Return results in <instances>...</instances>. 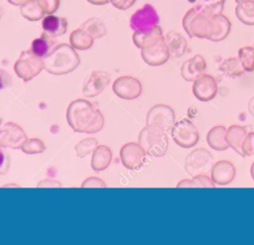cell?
<instances>
[{
  "instance_id": "cell-1",
  "label": "cell",
  "mask_w": 254,
  "mask_h": 245,
  "mask_svg": "<svg viewBox=\"0 0 254 245\" xmlns=\"http://www.w3.org/2000/svg\"><path fill=\"white\" fill-rule=\"evenodd\" d=\"M66 120L71 129L78 133H96L104 124L100 111L89 101L75 99L71 101L66 109Z\"/></svg>"
},
{
  "instance_id": "cell-2",
  "label": "cell",
  "mask_w": 254,
  "mask_h": 245,
  "mask_svg": "<svg viewBox=\"0 0 254 245\" xmlns=\"http://www.w3.org/2000/svg\"><path fill=\"white\" fill-rule=\"evenodd\" d=\"M225 0L209 5H196L190 9L183 18V27L190 37L206 39L209 20L214 14L222 12Z\"/></svg>"
},
{
  "instance_id": "cell-3",
  "label": "cell",
  "mask_w": 254,
  "mask_h": 245,
  "mask_svg": "<svg viewBox=\"0 0 254 245\" xmlns=\"http://www.w3.org/2000/svg\"><path fill=\"white\" fill-rule=\"evenodd\" d=\"M79 62L75 49L67 44H59L44 58V68L51 74L62 75L74 70Z\"/></svg>"
},
{
  "instance_id": "cell-4",
  "label": "cell",
  "mask_w": 254,
  "mask_h": 245,
  "mask_svg": "<svg viewBox=\"0 0 254 245\" xmlns=\"http://www.w3.org/2000/svg\"><path fill=\"white\" fill-rule=\"evenodd\" d=\"M138 142L146 154L152 157H163L168 150L167 133L152 130L147 126L140 131Z\"/></svg>"
},
{
  "instance_id": "cell-5",
  "label": "cell",
  "mask_w": 254,
  "mask_h": 245,
  "mask_svg": "<svg viewBox=\"0 0 254 245\" xmlns=\"http://www.w3.org/2000/svg\"><path fill=\"white\" fill-rule=\"evenodd\" d=\"M175 124V112L166 104H156L146 116V126L152 130L167 133Z\"/></svg>"
},
{
  "instance_id": "cell-6",
  "label": "cell",
  "mask_w": 254,
  "mask_h": 245,
  "mask_svg": "<svg viewBox=\"0 0 254 245\" xmlns=\"http://www.w3.org/2000/svg\"><path fill=\"white\" fill-rule=\"evenodd\" d=\"M44 68V60L36 56L31 50L23 51L14 64V70L18 77L29 81L37 76Z\"/></svg>"
},
{
  "instance_id": "cell-7",
  "label": "cell",
  "mask_w": 254,
  "mask_h": 245,
  "mask_svg": "<svg viewBox=\"0 0 254 245\" xmlns=\"http://www.w3.org/2000/svg\"><path fill=\"white\" fill-rule=\"evenodd\" d=\"M213 166V159L206 149L197 148L188 154L185 160V170L190 177L207 175Z\"/></svg>"
},
{
  "instance_id": "cell-8",
  "label": "cell",
  "mask_w": 254,
  "mask_h": 245,
  "mask_svg": "<svg viewBox=\"0 0 254 245\" xmlns=\"http://www.w3.org/2000/svg\"><path fill=\"white\" fill-rule=\"evenodd\" d=\"M171 135L178 146L186 149L193 147L199 139L196 127L190 120L186 118L179 120L173 125Z\"/></svg>"
},
{
  "instance_id": "cell-9",
  "label": "cell",
  "mask_w": 254,
  "mask_h": 245,
  "mask_svg": "<svg viewBox=\"0 0 254 245\" xmlns=\"http://www.w3.org/2000/svg\"><path fill=\"white\" fill-rule=\"evenodd\" d=\"M27 136L23 129L12 122H7L0 127V146L2 148L21 149Z\"/></svg>"
},
{
  "instance_id": "cell-10",
  "label": "cell",
  "mask_w": 254,
  "mask_h": 245,
  "mask_svg": "<svg viewBox=\"0 0 254 245\" xmlns=\"http://www.w3.org/2000/svg\"><path fill=\"white\" fill-rule=\"evenodd\" d=\"M113 92L120 98L125 100H132L142 92L141 82L133 76H120L113 82Z\"/></svg>"
},
{
  "instance_id": "cell-11",
  "label": "cell",
  "mask_w": 254,
  "mask_h": 245,
  "mask_svg": "<svg viewBox=\"0 0 254 245\" xmlns=\"http://www.w3.org/2000/svg\"><path fill=\"white\" fill-rule=\"evenodd\" d=\"M146 152L137 143H127L120 150V159L122 164L129 170H139L145 161Z\"/></svg>"
},
{
  "instance_id": "cell-12",
  "label": "cell",
  "mask_w": 254,
  "mask_h": 245,
  "mask_svg": "<svg viewBox=\"0 0 254 245\" xmlns=\"http://www.w3.org/2000/svg\"><path fill=\"white\" fill-rule=\"evenodd\" d=\"M159 20V15L155 8L150 4H146L131 16L130 27L134 31L144 30L158 25Z\"/></svg>"
},
{
  "instance_id": "cell-13",
  "label": "cell",
  "mask_w": 254,
  "mask_h": 245,
  "mask_svg": "<svg viewBox=\"0 0 254 245\" xmlns=\"http://www.w3.org/2000/svg\"><path fill=\"white\" fill-rule=\"evenodd\" d=\"M192 93L199 101H209L217 93V83L209 74L202 73L193 80Z\"/></svg>"
},
{
  "instance_id": "cell-14",
  "label": "cell",
  "mask_w": 254,
  "mask_h": 245,
  "mask_svg": "<svg viewBox=\"0 0 254 245\" xmlns=\"http://www.w3.org/2000/svg\"><path fill=\"white\" fill-rule=\"evenodd\" d=\"M141 56L143 61L152 66H158L164 64L170 58V52L165 42V38L160 39L155 45L142 49Z\"/></svg>"
},
{
  "instance_id": "cell-15",
  "label": "cell",
  "mask_w": 254,
  "mask_h": 245,
  "mask_svg": "<svg viewBox=\"0 0 254 245\" xmlns=\"http://www.w3.org/2000/svg\"><path fill=\"white\" fill-rule=\"evenodd\" d=\"M110 81V75L105 71H92L86 78L82 93L86 97H94L100 94Z\"/></svg>"
},
{
  "instance_id": "cell-16",
  "label": "cell",
  "mask_w": 254,
  "mask_h": 245,
  "mask_svg": "<svg viewBox=\"0 0 254 245\" xmlns=\"http://www.w3.org/2000/svg\"><path fill=\"white\" fill-rule=\"evenodd\" d=\"M230 29L231 24L222 13L214 14L209 20V29L206 39L211 42H220L228 36Z\"/></svg>"
},
{
  "instance_id": "cell-17",
  "label": "cell",
  "mask_w": 254,
  "mask_h": 245,
  "mask_svg": "<svg viewBox=\"0 0 254 245\" xmlns=\"http://www.w3.org/2000/svg\"><path fill=\"white\" fill-rule=\"evenodd\" d=\"M235 177V168L229 161H218L213 164L210 171V178L215 184L225 185L230 184Z\"/></svg>"
},
{
  "instance_id": "cell-18",
  "label": "cell",
  "mask_w": 254,
  "mask_h": 245,
  "mask_svg": "<svg viewBox=\"0 0 254 245\" xmlns=\"http://www.w3.org/2000/svg\"><path fill=\"white\" fill-rule=\"evenodd\" d=\"M163 37L162 29L160 26L156 25L148 29L135 31L132 38L134 45L142 50L155 45Z\"/></svg>"
},
{
  "instance_id": "cell-19",
  "label": "cell",
  "mask_w": 254,
  "mask_h": 245,
  "mask_svg": "<svg viewBox=\"0 0 254 245\" xmlns=\"http://www.w3.org/2000/svg\"><path fill=\"white\" fill-rule=\"evenodd\" d=\"M205 68V60L200 55H195L183 63L181 67V75L186 81H193L203 73Z\"/></svg>"
},
{
  "instance_id": "cell-20",
  "label": "cell",
  "mask_w": 254,
  "mask_h": 245,
  "mask_svg": "<svg viewBox=\"0 0 254 245\" xmlns=\"http://www.w3.org/2000/svg\"><path fill=\"white\" fill-rule=\"evenodd\" d=\"M42 27L51 37L63 36L67 30V21L63 17H58L53 14L43 18Z\"/></svg>"
},
{
  "instance_id": "cell-21",
  "label": "cell",
  "mask_w": 254,
  "mask_h": 245,
  "mask_svg": "<svg viewBox=\"0 0 254 245\" xmlns=\"http://www.w3.org/2000/svg\"><path fill=\"white\" fill-rule=\"evenodd\" d=\"M112 159V154L110 149L105 145H99L97 146L92 154L91 158V168L94 172L99 173L103 170H105Z\"/></svg>"
},
{
  "instance_id": "cell-22",
  "label": "cell",
  "mask_w": 254,
  "mask_h": 245,
  "mask_svg": "<svg viewBox=\"0 0 254 245\" xmlns=\"http://www.w3.org/2000/svg\"><path fill=\"white\" fill-rule=\"evenodd\" d=\"M164 38L171 57L179 58L184 55L187 49V41L180 33L176 31H170Z\"/></svg>"
},
{
  "instance_id": "cell-23",
  "label": "cell",
  "mask_w": 254,
  "mask_h": 245,
  "mask_svg": "<svg viewBox=\"0 0 254 245\" xmlns=\"http://www.w3.org/2000/svg\"><path fill=\"white\" fill-rule=\"evenodd\" d=\"M225 134V127L221 125L212 127L206 135V141L208 146L215 151H225L226 149H228L229 146L226 142Z\"/></svg>"
},
{
  "instance_id": "cell-24",
  "label": "cell",
  "mask_w": 254,
  "mask_h": 245,
  "mask_svg": "<svg viewBox=\"0 0 254 245\" xmlns=\"http://www.w3.org/2000/svg\"><path fill=\"white\" fill-rule=\"evenodd\" d=\"M246 135H247V130L245 127H242V126L232 125L226 130L225 139L228 146L231 149H233L236 153H238V155L240 156H242L241 145Z\"/></svg>"
},
{
  "instance_id": "cell-25",
  "label": "cell",
  "mask_w": 254,
  "mask_h": 245,
  "mask_svg": "<svg viewBox=\"0 0 254 245\" xmlns=\"http://www.w3.org/2000/svg\"><path fill=\"white\" fill-rule=\"evenodd\" d=\"M237 19L244 25L254 26V0H242L235 7Z\"/></svg>"
},
{
  "instance_id": "cell-26",
  "label": "cell",
  "mask_w": 254,
  "mask_h": 245,
  "mask_svg": "<svg viewBox=\"0 0 254 245\" xmlns=\"http://www.w3.org/2000/svg\"><path fill=\"white\" fill-rule=\"evenodd\" d=\"M93 38L81 28L76 29L70 33L69 36V43L70 46L79 51L88 50L93 45Z\"/></svg>"
},
{
  "instance_id": "cell-27",
  "label": "cell",
  "mask_w": 254,
  "mask_h": 245,
  "mask_svg": "<svg viewBox=\"0 0 254 245\" xmlns=\"http://www.w3.org/2000/svg\"><path fill=\"white\" fill-rule=\"evenodd\" d=\"M55 42L52 40V37L44 32L39 38L35 39L31 45V51L38 57H46L47 54L51 51V48L54 46Z\"/></svg>"
},
{
  "instance_id": "cell-28",
  "label": "cell",
  "mask_w": 254,
  "mask_h": 245,
  "mask_svg": "<svg viewBox=\"0 0 254 245\" xmlns=\"http://www.w3.org/2000/svg\"><path fill=\"white\" fill-rule=\"evenodd\" d=\"M80 28L82 30L86 31L93 39L102 38L107 33V30H106V27H105L104 23L96 17H92V18L87 19L84 23H82L80 25Z\"/></svg>"
},
{
  "instance_id": "cell-29",
  "label": "cell",
  "mask_w": 254,
  "mask_h": 245,
  "mask_svg": "<svg viewBox=\"0 0 254 245\" xmlns=\"http://www.w3.org/2000/svg\"><path fill=\"white\" fill-rule=\"evenodd\" d=\"M21 15L29 21H39L44 18V11L40 7L38 0H28L20 8Z\"/></svg>"
},
{
  "instance_id": "cell-30",
  "label": "cell",
  "mask_w": 254,
  "mask_h": 245,
  "mask_svg": "<svg viewBox=\"0 0 254 245\" xmlns=\"http://www.w3.org/2000/svg\"><path fill=\"white\" fill-rule=\"evenodd\" d=\"M219 69L221 72H223L227 76H240L242 75L243 71H245L242 67V64L240 61L236 58H230L224 60L220 65Z\"/></svg>"
},
{
  "instance_id": "cell-31",
  "label": "cell",
  "mask_w": 254,
  "mask_h": 245,
  "mask_svg": "<svg viewBox=\"0 0 254 245\" xmlns=\"http://www.w3.org/2000/svg\"><path fill=\"white\" fill-rule=\"evenodd\" d=\"M214 183L207 175H197L191 180H183L178 183L177 187H214Z\"/></svg>"
},
{
  "instance_id": "cell-32",
  "label": "cell",
  "mask_w": 254,
  "mask_h": 245,
  "mask_svg": "<svg viewBox=\"0 0 254 245\" xmlns=\"http://www.w3.org/2000/svg\"><path fill=\"white\" fill-rule=\"evenodd\" d=\"M238 58L245 71L254 70V48L243 47L238 51Z\"/></svg>"
},
{
  "instance_id": "cell-33",
  "label": "cell",
  "mask_w": 254,
  "mask_h": 245,
  "mask_svg": "<svg viewBox=\"0 0 254 245\" xmlns=\"http://www.w3.org/2000/svg\"><path fill=\"white\" fill-rule=\"evenodd\" d=\"M97 147V141L94 138H85L79 141L74 146V151L79 158H84L89 155Z\"/></svg>"
},
{
  "instance_id": "cell-34",
  "label": "cell",
  "mask_w": 254,
  "mask_h": 245,
  "mask_svg": "<svg viewBox=\"0 0 254 245\" xmlns=\"http://www.w3.org/2000/svg\"><path fill=\"white\" fill-rule=\"evenodd\" d=\"M22 151L28 155L43 153L46 149L45 144L38 138H30L25 141L22 146Z\"/></svg>"
},
{
  "instance_id": "cell-35",
  "label": "cell",
  "mask_w": 254,
  "mask_h": 245,
  "mask_svg": "<svg viewBox=\"0 0 254 245\" xmlns=\"http://www.w3.org/2000/svg\"><path fill=\"white\" fill-rule=\"evenodd\" d=\"M241 151L243 157H250L254 155V132L247 133L242 142Z\"/></svg>"
},
{
  "instance_id": "cell-36",
  "label": "cell",
  "mask_w": 254,
  "mask_h": 245,
  "mask_svg": "<svg viewBox=\"0 0 254 245\" xmlns=\"http://www.w3.org/2000/svg\"><path fill=\"white\" fill-rule=\"evenodd\" d=\"M38 3L44 13L48 15L54 14L60 6V0H38Z\"/></svg>"
},
{
  "instance_id": "cell-37",
  "label": "cell",
  "mask_w": 254,
  "mask_h": 245,
  "mask_svg": "<svg viewBox=\"0 0 254 245\" xmlns=\"http://www.w3.org/2000/svg\"><path fill=\"white\" fill-rule=\"evenodd\" d=\"M10 167V160L8 154L0 146V175H6Z\"/></svg>"
},
{
  "instance_id": "cell-38",
  "label": "cell",
  "mask_w": 254,
  "mask_h": 245,
  "mask_svg": "<svg viewBox=\"0 0 254 245\" xmlns=\"http://www.w3.org/2000/svg\"><path fill=\"white\" fill-rule=\"evenodd\" d=\"M105 183L98 178L91 177L87 178L82 184L81 187H105Z\"/></svg>"
},
{
  "instance_id": "cell-39",
  "label": "cell",
  "mask_w": 254,
  "mask_h": 245,
  "mask_svg": "<svg viewBox=\"0 0 254 245\" xmlns=\"http://www.w3.org/2000/svg\"><path fill=\"white\" fill-rule=\"evenodd\" d=\"M136 0H110L112 5L119 10H127L130 8Z\"/></svg>"
},
{
  "instance_id": "cell-40",
  "label": "cell",
  "mask_w": 254,
  "mask_h": 245,
  "mask_svg": "<svg viewBox=\"0 0 254 245\" xmlns=\"http://www.w3.org/2000/svg\"><path fill=\"white\" fill-rule=\"evenodd\" d=\"M11 81H12V78L10 74L6 70L0 68V89L9 85Z\"/></svg>"
},
{
  "instance_id": "cell-41",
  "label": "cell",
  "mask_w": 254,
  "mask_h": 245,
  "mask_svg": "<svg viewBox=\"0 0 254 245\" xmlns=\"http://www.w3.org/2000/svg\"><path fill=\"white\" fill-rule=\"evenodd\" d=\"M61 185L60 182L51 179H46L38 183V187H60Z\"/></svg>"
},
{
  "instance_id": "cell-42",
  "label": "cell",
  "mask_w": 254,
  "mask_h": 245,
  "mask_svg": "<svg viewBox=\"0 0 254 245\" xmlns=\"http://www.w3.org/2000/svg\"><path fill=\"white\" fill-rule=\"evenodd\" d=\"M10 4L12 5H15V6H23L28 0H7Z\"/></svg>"
},
{
  "instance_id": "cell-43",
  "label": "cell",
  "mask_w": 254,
  "mask_h": 245,
  "mask_svg": "<svg viewBox=\"0 0 254 245\" xmlns=\"http://www.w3.org/2000/svg\"><path fill=\"white\" fill-rule=\"evenodd\" d=\"M87 1L94 5H104L108 2H110V0H87Z\"/></svg>"
},
{
  "instance_id": "cell-44",
  "label": "cell",
  "mask_w": 254,
  "mask_h": 245,
  "mask_svg": "<svg viewBox=\"0 0 254 245\" xmlns=\"http://www.w3.org/2000/svg\"><path fill=\"white\" fill-rule=\"evenodd\" d=\"M248 108H249V111L250 113L254 116V96L250 99L249 101V104H248Z\"/></svg>"
},
{
  "instance_id": "cell-45",
  "label": "cell",
  "mask_w": 254,
  "mask_h": 245,
  "mask_svg": "<svg viewBox=\"0 0 254 245\" xmlns=\"http://www.w3.org/2000/svg\"><path fill=\"white\" fill-rule=\"evenodd\" d=\"M250 174H251L252 179L254 180V163L251 165V168H250Z\"/></svg>"
},
{
  "instance_id": "cell-46",
  "label": "cell",
  "mask_w": 254,
  "mask_h": 245,
  "mask_svg": "<svg viewBox=\"0 0 254 245\" xmlns=\"http://www.w3.org/2000/svg\"><path fill=\"white\" fill-rule=\"evenodd\" d=\"M3 14H4V11H3V9L0 7V19L2 18V16H3Z\"/></svg>"
},
{
  "instance_id": "cell-47",
  "label": "cell",
  "mask_w": 254,
  "mask_h": 245,
  "mask_svg": "<svg viewBox=\"0 0 254 245\" xmlns=\"http://www.w3.org/2000/svg\"><path fill=\"white\" fill-rule=\"evenodd\" d=\"M205 1H208V0H205Z\"/></svg>"
}]
</instances>
